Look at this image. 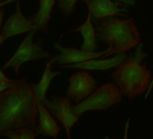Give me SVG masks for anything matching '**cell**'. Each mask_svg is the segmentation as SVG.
Segmentation results:
<instances>
[{
	"instance_id": "obj_1",
	"label": "cell",
	"mask_w": 153,
	"mask_h": 139,
	"mask_svg": "<svg viewBox=\"0 0 153 139\" xmlns=\"http://www.w3.org/2000/svg\"><path fill=\"white\" fill-rule=\"evenodd\" d=\"M38 115L32 85L25 79L0 93V133L18 127L34 129Z\"/></svg>"
},
{
	"instance_id": "obj_2",
	"label": "cell",
	"mask_w": 153,
	"mask_h": 139,
	"mask_svg": "<svg viewBox=\"0 0 153 139\" xmlns=\"http://www.w3.org/2000/svg\"><path fill=\"white\" fill-rule=\"evenodd\" d=\"M147 54L143 52V44L136 46L134 53L126 57L112 73L114 82L119 87L122 94L129 99L140 96L149 87L151 72L146 62L141 64Z\"/></svg>"
},
{
	"instance_id": "obj_3",
	"label": "cell",
	"mask_w": 153,
	"mask_h": 139,
	"mask_svg": "<svg viewBox=\"0 0 153 139\" xmlns=\"http://www.w3.org/2000/svg\"><path fill=\"white\" fill-rule=\"evenodd\" d=\"M97 41L109 45L103 58L125 52L140 43V36L132 18L105 17L96 27Z\"/></svg>"
},
{
	"instance_id": "obj_4",
	"label": "cell",
	"mask_w": 153,
	"mask_h": 139,
	"mask_svg": "<svg viewBox=\"0 0 153 139\" xmlns=\"http://www.w3.org/2000/svg\"><path fill=\"white\" fill-rule=\"evenodd\" d=\"M122 95L119 87L114 82L106 83L97 89L87 99L73 106V112L80 117L87 111L107 109L120 103L123 100Z\"/></svg>"
},
{
	"instance_id": "obj_5",
	"label": "cell",
	"mask_w": 153,
	"mask_h": 139,
	"mask_svg": "<svg viewBox=\"0 0 153 139\" xmlns=\"http://www.w3.org/2000/svg\"><path fill=\"white\" fill-rule=\"evenodd\" d=\"M36 30L31 31L28 35L23 40L17 51L11 59L5 64L4 69L13 68L16 74H19L20 66L29 61L40 60L42 58H50L51 52L42 48L43 40L39 39L36 43L33 42V37Z\"/></svg>"
},
{
	"instance_id": "obj_6",
	"label": "cell",
	"mask_w": 153,
	"mask_h": 139,
	"mask_svg": "<svg viewBox=\"0 0 153 139\" xmlns=\"http://www.w3.org/2000/svg\"><path fill=\"white\" fill-rule=\"evenodd\" d=\"M42 102L49 109V111L63 124L66 129L67 136L68 138H70V129L79 119V117L75 115L73 112L72 101L69 99V98L68 96H53L51 100L45 99Z\"/></svg>"
},
{
	"instance_id": "obj_7",
	"label": "cell",
	"mask_w": 153,
	"mask_h": 139,
	"mask_svg": "<svg viewBox=\"0 0 153 139\" xmlns=\"http://www.w3.org/2000/svg\"><path fill=\"white\" fill-rule=\"evenodd\" d=\"M88 7V14L92 22L98 25L102 19L107 16H120L128 17L130 13L128 7L119 1L112 0H83Z\"/></svg>"
},
{
	"instance_id": "obj_8",
	"label": "cell",
	"mask_w": 153,
	"mask_h": 139,
	"mask_svg": "<svg viewBox=\"0 0 153 139\" xmlns=\"http://www.w3.org/2000/svg\"><path fill=\"white\" fill-rule=\"evenodd\" d=\"M68 81L69 87L67 90L66 95L76 104L87 99L97 90V80L90 75L87 70L75 73L69 77Z\"/></svg>"
},
{
	"instance_id": "obj_9",
	"label": "cell",
	"mask_w": 153,
	"mask_h": 139,
	"mask_svg": "<svg viewBox=\"0 0 153 139\" xmlns=\"http://www.w3.org/2000/svg\"><path fill=\"white\" fill-rule=\"evenodd\" d=\"M53 47L59 52V53L54 55L51 58V60L57 63L58 65H70L79 63L81 61H85L90 59L99 58L103 57L106 51H101V52H87L83 50H79L73 48L71 46L63 47L60 45L59 43H55L53 44Z\"/></svg>"
},
{
	"instance_id": "obj_10",
	"label": "cell",
	"mask_w": 153,
	"mask_h": 139,
	"mask_svg": "<svg viewBox=\"0 0 153 139\" xmlns=\"http://www.w3.org/2000/svg\"><path fill=\"white\" fill-rule=\"evenodd\" d=\"M33 30H36L35 26L29 20V18H26L23 15L20 7V2L18 0V1H16V10L15 14L8 17V19L5 23V25L2 27L1 34L7 40L15 35L26 32H31Z\"/></svg>"
},
{
	"instance_id": "obj_11",
	"label": "cell",
	"mask_w": 153,
	"mask_h": 139,
	"mask_svg": "<svg viewBox=\"0 0 153 139\" xmlns=\"http://www.w3.org/2000/svg\"><path fill=\"white\" fill-rule=\"evenodd\" d=\"M36 104L39 112V125L34 127V133L36 135H42L44 136H51L52 138H57L60 127L51 117V113L43 105V103L35 97Z\"/></svg>"
},
{
	"instance_id": "obj_12",
	"label": "cell",
	"mask_w": 153,
	"mask_h": 139,
	"mask_svg": "<svg viewBox=\"0 0 153 139\" xmlns=\"http://www.w3.org/2000/svg\"><path fill=\"white\" fill-rule=\"evenodd\" d=\"M125 52H121L115 54L111 59H101L95 58L90 59L85 61H81L79 63L70 64V65H62L61 68H74V69H81V70H87V71H107L112 68H116L125 58H126Z\"/></svg>"
},
{
	"instance_id": "obj_13",
	"label": "cell",
	"mask_w": 153,
	"mask_h": 139,
	"mask_svg": "<svg viewBox=\"0 0 153 139\" xmlns=\"http://www.w3.org/2000/svg\"><path fill=\"white\" fill-rule=\"evenodd\" d=\"M55 3L56 0H40L39 11L28 17L35 26L36 31H41L44 34L48 33V23L51 20L52 8Z\"/></svg>"
},
{
	"instance_id": "obj_14",
	"label": "cell",
	"mask_w": 153,
	"mask_h": 139,
	"mask_svg": "<svg viewBox=\"0 0 153 139\" xmlns=\"http://www.w3.org/2000/svg\"><path fill=\"white\" fill-rule=\"evenodd\" d=\"M72 32H79L83 35L84 42H83V44L81 45V48H80L81 50L87 51V52H95L98 48V44L97 42V31H96V28H94L93 22L89 14L88 15V18L86 22L82 25H80L79 27L76 28L68 33H72Z\"/></svg>"
},
{
	"instance_id": "obj_15",
	"label": "cell",
	"mask_w": 153,
	"mask_h": 139,
	"mask_svg": "<svg viewBox=\"0 0 153 139\" xmlns=\"http://www.w3.org/2000/svg\"><path fill=\"white\" fill-rule=\"evenodd\" d=\"M54 62L50 60L45 66V70L43 72L42 77L38 84H31L32 85V90L34 94V96L39 99L41 101H43L46 99V93L47 90L51 85V81L58 75H59L61 72H52L51 71V66Z\"/></svg>"
},
{
	"instance_id": "obj_16",
	"label": "cell",
	"mask_w": 153,
	"mask_h": 139,
	"mask_svg": "<svg viewBox=\"0 0 153 139\" xmlns=\"http://www.w3.org/2000/svg\"><path fill=\"white\" fill-rule=\"evenodd\" d=\"M0 135L9 139H34L36 136L34 129L31 127H18L7 129L0 133Z\"/></svg>"
},
{
	"instance_id": "obj_17",
	"label": "cell",
	"mask_w": 153,
	"mask_h": 139,
	"mask_svg": "<svg viewBox=\"0 0 153 139\" xmlns=\"http://www.w3.org/2000/svg\"><path fill=\"white\" fill-rule=\"evenodd\" d=\"M78 1L79 0H59L58 7L61 11L62 15L68 17L74 13Z\"/></svg>"
},
{
	"instance_id": "obj_18",
	"label": "cell",
	"mask_w": 153,
	"mask_h": 139,
	"mask_svg": "<svg viewBox=\"0 0 153 139\" xmlns=\"http://www.w3.org/2000/svg\"><path fill=\"white\" fill-rule=\"evenodd\" d=\"M21 80H13L11 81H0V93L15 87L16 85H17L20 82Z\"/></svg>"
},
{
	"instance_id": "obj_19",
	"label": "cell",
	"mask_w": 153,
	"mask_h": 139,
	"mask_svg": "<svg viewBox=\"0 0 153 139\" xmlns=\"http://www.w3.org/2000/svg\"><path fill=\"white\" fill-rule=\"evenodd\" d=\"M114 1H119L127 6H134L135 5V0H114Z\"/></svg>"
},
{
	"instance_id": "obj_20",
	"label": "cell",
	"mask_w": 153,
	"mask_h": 139,
	"mask_svg": "<svg viewBox=\"0 0 153 139\" xmlns=\"http://www.w3.org/2000/svg\"><path fill=\"white\" fill-rule=\"evenodd\" d=\"M152 89H153V78L151 79V81H150V84H149V89L147 90V91L145 92V96H144V99H148V97H149V93L151 92V90H152Z\"/></svg>"
},
{
	"instance_id": "obj_21",
	"label": "cell",
	"mask_w": 153,
	"mask_h": 139,
	"mask_svg": "<svg viewBox=\"0 0 153 139\" xmlns=\"http://www.w3.org/2000/svg\"><path fill=\"white\" fill-rule=\"evenodd\" d=\"M13 81V80L7 78V77L3 73L2 70L0 69V81Z\"/></svg>"
},
{
	"instance_id": "obj_22",
	"label": "cell",
	"mask_w": 153,
	"mask_h": 139,
	"mask_svg": "<svg viewBox=\"0 0 153 139\" xmlns=\"http://www.w3.org/2000/svg\"><path fill=\"white\" fill-rule=\"evenodd\" d=\"M4 14H5V10L0 7V28L2 26V23H3V18H4Z\"/></svg>"
},
{
	"instance_id": "obj_23",
	"label": "cell",
	"mask_w": 153,
	"mask_h": 139,
	"mask_svg": "<svg viewBox=\"0 0 153 139\" xmlns=\"http://www.w3.org/2000/svg\"><path fill=\"white\" fill-rule=\"evenodd\" d=\"M13 1H18V0H4V1H0V7H3L5 5H7Z\"/></svg>"
},
{
	"instance_id": "obj_24",
	"label": "cell",
	"mask_w": 153,
	"mask_h": 139,
	"mask_svg": "<svg viewBox=\"0 0 153 139\" xmlns=\"http://www.w3.org/2000/svg\"><path fill=\"white\" fill-rule=\"evenodd\" d=\"M5 41H6V38H5V37H4V35L1 34H0V45H1Z\"/></svg>"
}]
</instances>
